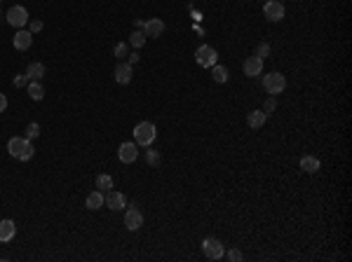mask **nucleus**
I'll use <instances>...</instances> for the list:
<instances>
[{"label": "nucleus", "mask_w": 352, "mask_h": 262, "mask_svg": "<svg viewBox=\"0 0 352 262\" xmlns=\"http://www.w3.org/2000/svg\"><path fill=\"white\" fill-rule=\"evenodd\" d=\"M7 152H10L14 159H19V162H29L31 157L35 155V147H33V143H31L29 138L24 136H14L7 141Z\"/></svg>", "instance_id": "nucleus-1"}, {"label": "nucleus", "mask_w": 352, "mask_h": 262, "mask_svg": "<svg viewBox=\"0 0 352 262\" xmlns=\"http://www.w3.org/2000/svg\"><path fill=\"white\" fill-rule=\"evenodd\" d=\"M155 138H157V129L153 122H139L134 126V143L139 147H150Z\"/></svg>", "instance_id": "nucleus-2"}, {"label": "nucleus", "mask_w": 352, "mask_h": 262, "mask_svg": "<svg viewBox=\"0 0 352 262\" xmlns=\"http://www.w3.org/2000/svg\"><path fill=\"white\" fill-rule=\"evenodd\" d=\"M263 89L270 94V96H277V94H282L284 89H286V78H284L282 73H268L263 78Z\"/></svg>", "instance_id": "nucleus-3"}, {"label": "nucleus", "mask_w": 352, "mask_h": 262, "mask_svg": "<svg viewBox=\"0 0 352 262\" xmlns=\"http://www.w3.org/2000/svg\"><path fill=\"white\" fill-rule=\"evenodd\" d=\"M195 61L197 66H202V68H211V66L218 63V52L211 45H200L195 52Z\"/></svg>", "instance_id": "nucleus-4"}, {"label": "nucleus", "mask_w": 352, "mask_h": 262, "mask_svg": "<svg viewBox=\"0 0 352 262\" xmlns=\"http://www.w3.org/2000/svg\"><path fill=\"white\" fill-rule=\"evenodd\" d=\"M5 19H7V24L14 26V29H24V26L31 21L29 10H26L24 5H12L10 10H7V14H5Z\"/></svg>", "instance_id": "nucleus-5"}, {"label": "nucleus", "mask_w": 352, "mask_h": 262, "mask_svg": "<svg viewBox=\"0 0 352 262\" xmlns=\"http://www.w3.org/2000/svg\"><path fill=\"white\" fill-rule=\"evenodd\" d=\"M202 253H205L209 260H221L225 255V248L216 236H207L205 241H202Z\"/></svg>", "instance_id": "nucleus-6"}, {"label": "nucleus", "mask_w": 352, "mask_h": 262, "mask_svg": "<svg viewBox=\"0 0 352 262\" xmlns=\"http://www.w3.org/2000/svg\"><path fill=\"white\" fill-rule=\"evenodd\" d=\"M263 14H265V19L268 21H282L284 14H286V12H284L282 0H265Z\"/></svg>", "instance_id": "nucleus-7"}, {"label": "nucleus", "mask_w": 352, "mask_h": 262, "mask_svg": "<svg viewBox=\"0 0 352 262\" xmlns=\"http://www.w3.org/2000/svg\"><path fill=\"white\" fill-rule=\"evenodd\" d=\"M141 225H143V213L139 211L137 206H127V211H125V227H127L129 232H137V230H141Z\"/></svg>", "instance_id": "nucleus-8"}, {"label": "nucleus", "mask_w": 352, "mask_h": 262, "mask_svg": "<svg viewBox=\"0 0 352 262\" xmlns=\"http://www.w3.org/2000/svg\"><path fill=\"white\" fill-rule=\"evenodd\" d=\"M113 78H115L117 85H129L132 78H134V68H132V63L129 61H120L113 70Z\"/></svg>", "instance_id": "nucleus-9"}, {"label": "nucleus", "mask_w": 352, "mask_h": 262, "mask_svg": "<svg viewBox=\"0 0 352 262\" xmlns=\"http://www.w3.org/2000/svg\"><path fill=\"white\" fill-rule=\"evenodd\" d=\"M117 157H120V162H122V164H132V162H137L139 159V146L137 143H132V141L122 143V146L117 147Z\"/></svg>", "instance_id": "nucleus-10"}, {"label": "nucleus", "mask_w": 352, "mask_h": 262, "mask_svg": "<svg viewBox=\"0 0 352 262\" xmlns=\"http://www.w3.org/2000/svg\"><path fill=\"white\" fill-rule=\"evenodd\" d=\"M104 204L110 208V211H122V208H127V197L122 192H113V190H108L104 194Z\"/></svg>", "instance_id": "nucleus-11"}, {"label": "nucleus", "mask_w": 352, "mask_h": 262, "mask_svg": "<svg viewBox=\"0 0 352 262\" xmlns=\"http://www.w3.org/2000/svg\"><path fill=\"white\" fill-rule=\"evenodd\" d=\"M12 45H14V49H19V52H26V49L33 45V33L26 29H17L14 38H12Z\"/></svg>", "instance_id": "nucleus-12"}, {"label": "nucleus", "mask_w": 352, "mask_h": 262, "mask_svg": "<svg viewBox=\"0 0 352 262\" xmlns=\"http://www.w3.org/2000/svg\"><path fill=\"white\" fill-rule=\"evenodd\" d=\"M143 33H146V38H160L162 33H165V21L162 19H148L143 21Z\"/></svg>", "instance_id": "nucleus-13"}, {"label": "nucleus", "mask_w": 352, "mask_h": 262, "mask_svg": "<svg viewBox=\"0 0 352 262\" xmlns=\"http://www.w3.org/2000/svg\"><path fill=\"white\" fill-rule=\"evenodd\" d=\"M263 73V58H258L254 54V57H249L245 61V75H249V78H258Z\"/></svg>", "instance_id": "nucleus-14"}, {"label": "nucleus", "mask_w": 352, "mask_h": 262, "mask_svg": "<svg viewBox=\"0 0 352 262\" xmlns=\"http://www.w3.org/2000/svg\"><path fill=\"white\" fill-rule=\"evenodd\" d=\"M301 169H303L305 174H317L322 169V162H319V157H315V155H303L301 157Z\"/></svg>", "instance_id": "nucleus-15"}, {"label": "nucleus", "mask_w": 352, "mask_h": 262, "mask_svg": "<svg viewBox=\"0 0 352 262\" xmlns=\"http://www.w3.org/2000/svg\"><path fill=\"white\" fill-rule=\"evenodd\" d=\"M265 122H268V115H265L263 110H251V113L246 115V124H249V129H263Z\"/></svg>", "instance_id": "nucleus-16"}, {"label": "nucleus", "mask_w": 352, "mask_h": 262, "mask_svg": "<svg viewBox=\"0 0 352 262\" xmlns=\"http://www.w3.org/2000/svg\"><path fill=\"white\" fill-rule=\"evenodd\" d=\"M14 234H17V225L12 223V220H0V241L2 243L12 241Z\"/></svg>", "instance_id": "nucleus-17"}, {"label": "nucleus", "mask_w": 352, "mask_h": 262, "mask_svg": "<svg viewBox=\"0 0 352 262\" xmlns=\"http://www.w3.org/2000/svg\"><path fill=\"white\" fill-rule=\"evenodd\" d=\"M26 75H29V80H42V78H45V63H40V61H33V63H29Z\"/></svg>", "instance_id": "nucleus-18"}, {"label": "nucleus", "mask_w": 352, "mask_h": 262, "mask_svg": "<svg viewBox=\"0 0 352 262\" xmlns=\"http://www.w3.org/2000/svg\"><path fill=\"white\" fill-rule=\"evenodd\" d=\"M211 78H214V82H218V85H225V82L230 80V73H228L225 66L216 63V66H211Z\"/></svg>", "instance_id": "nucleus-19"}, {"label": "nucleus", "mask_w": 352, "mask_h": 262, "mask_svg": "<svg viewBox=\"0 0 352 262\" xmlns=\"http://www.w3.org/2000/svg\"><path fill=\"white\" fill-rule=\"evenodd\" d=\"M85 206H87L89 211H97V208H101V206H104V192H101V190H97V192H89Z\"/></svg>", "instance_id": "nucleus-20"}, {"label": "nucleus", "mask_w": 352, "mask_h": 262, "mask_svg": "<svg viewBox=\"0 0 352 262\" xmlns=\"http://www.w3.org/2000/svg\"><path fill=\"white\" fill-rule=\"evenodd\" d=\"M29 96L33 101H42L45 98V87L40 85V80H31L29 82Z\"/></svg>", "instance_id": "nucleus-21"}, {"label": "nucleus", "mask_w": 352, "mask_h": 262, "mask_svg": "<svg viewBox=\"0 0 352 262\" xmlns=\"http://www.w3.org/2000/svg\"><path fill=\"white\" fill-rule=\"evenodd\" d=\"M146 33H143V30L139 29V30H132V35H129V45H132V47L134 49H141L143 47V45H146Z\"/></svg>", "instance_id": "nucleus-22"}, {"label": "nucleus", "mask_w": 352, "mask_h": 262, "mask_svg": "<svg viewBox=\"0 0 352 262\" xmlns=\"http://www.w3.org/2000/svg\"><path fill=\"white\" fill-rule=\"evenodd\" d=\"M97 187L101 190V192H108V190H113V175L99 174V175H97Z\"/></svg>", "instance_id": "nucleus-23"}, {"label": "nucleus", "mask_w": 352, "mask_h": 262, "mask_svg": "<svg viewBox=\"0 0 352 262\" xmlns=\"http://www.w3.org/2000/svg\"><path fill=\"white\" fill-rule=\"evenodd\" d=\"M113 54H115L117 58H127L129 57V45L127 42H117L115 47H113Z\"/></svg>", "instance_id": "nucleus-24"}, {"label": "nucleus", "mask_w": 352, "mask_h": 262, "mask_svg": "<svg viewBox=\"0 0 352 262\" xmlns=\"http://www.w3.org/2000/svg\"><path fill=\"white\" fill-rule=\"evenodd\" d=\"M146 162L150 166H160L162 157H160V152H157V150H146Z\"/></svg>", "instance_id": "nucleus-25"}, {"label": "nucleus", "mask_w": 352, "mask_h": 262, "mask_svg": "<svg viewBox=\"0 0 352 262\" xmlns=\"http://www.w3.org/2000/svg\"><path fill=\"white\" fill-rule=\"evenodd\" d=\"M223 258H225V260H230V262H242V260H245V255H242V251H240V248H230V251L225 253Z\"/></svg>", "instance_id": "nucleus-26"}, {"label": "nucleus", "mask_w": 352, "mask_h": 262, "mask_svg": "<svg viewBox=\"0 0 352 262\" xmlns=\"http://www.w3.org/2000/svg\"><path fill=\"white\" fill-rule=\"evenodd\" d=\"M38 136H40V124L38 122H31V124L26 126V138L33 141V138H38Z\"/></svg>", "instance_id": "nucleus-27"}, {"label": "nucleus", "mask_w": 352, "mask_h": 262, "mask_svg": "<svg viewBox=\"0 0 352 262\" xmlns=\"http://www.w3.org/2000/svg\"><path fill=\"white\" fill-rule=\"evenodd\" d=\"M29 75H26V73H19V75H14V80H12V85H14V87H29Z\"/></svg>", "instance_id": "nucleus-28"}, {"label": "nucleus", "mask_w": 352, "mask_h": 262, "mask_svg": "<svg viewBox=\"0 0 352 262\" xmlns=\"http://www.w3.org/2000/svg\"><path fill=\"white\" fill-rule=\"evenodd\" d=\"M256 57L258 58H268L270 57V45H268V42H261V45H258V47H256Z\"/></svg>", "instance_id": "nucleus-29"}, {"label": "nucleus", "mask_w": 352, "mask_h": 262, "mask_svg": "<svg viewBox=\"0 0 352 262\" xmlns=\"http://www.w3.org/2000/svg\"><path fill=\"white\" fill-rule=\"evenodd\" d=\"M45 29V24H42V21L40 19H33V21H29V30L31 33H33V35H35V33H40V30Z\"/></svg>", "instance_id": "nucleus-30"}, {"label": "nucleus", "mask_w": 352, "mask_h": 262, "mask_svg": "<svg viewBox=\"0 0 352 262\" xmlns=\"http://www.w3.org/2000/svg\"><path fill=\"white\" fill-rule=\"evenodd\" d=\"M275 108H277V101H275V96H270L263 103V113H265V115H270V113H275Z\"/></svg>", "instance_id": "nucleus-31"}, {"label": "nucleus", "mask_w": 352, "mask_h": 262, "mask_svg": "<svg viewBox=\"0 0 352 262\" xmlns=\"http://www.w3.org/2000/svg\"><path fill=\"white\" fill-rule=\"evenodd\" d=\"M5 110H7V96L0 94V113H5Z\"/></svg>", "instance_id": "nucleus-32"}, {"label": "nucleus", "mask_w": 352, "mask_h": 262, "mask_svg": "<svg viewBox=\"0 0 352 262\" xmlns=\"http://www.w3.org/2000/svg\"><path fill=\"white\" fill-rule=\"evenodd\" d=\"M129 63H132V66H134V63H137V61H139V58H141V54H137V52H134V54H129Z\"/></svg>", "instance_id": "nucleus-33"}]
</instances>
